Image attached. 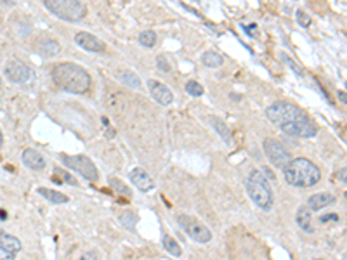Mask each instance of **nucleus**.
I'll return each instance as SVG.
<instances>
[{"instance_id": "4be33fe9", "label": "nucleus", "mask_w": 347, "mask_h": 260, "mask_svg": "<svg viewBox=\"0 0 347 260\" xmlns=\"http://www.w3.org/2000/svg\"><path fill=\"white\" fill-rule=\"evenodd\" d=\"M139 44H141L142 47H148V49L154 47V44H156V33H154L153 30H146V32L139 33Z\"/></svg>"}, {"instance_id": "39448f33", "label": "nucleus", "mask_w": 347, "mask_h": 260, "mask_svg": "<svg viewBox=\"0 0 347 260\" xmlns=\"http://www.w3.org/2000/svg\"><path fill=\"white\" fill-rule=\"evenodd\" d=\"M45 9L52 13L56 18L65 21H82L87 14V7L84 2L78 0H45Z\"/></svg>"}, {"instance_id": "423d86ee", "label": "nucleus", "mask_w": 347, "mask_h": 260, "mask_svg": "<svg viewBox=\"0 0 347 260\" xmlns=\"http://www.w3.org/2000/svg\"><path fill=\"white\" fill-rule=\"evenodd\" d=\"M61 161L68 168L80 173L82 177H85L90 182H96V180L99 179L96 165H94V161L90 160L89 156H85V154H63Z\"/></svg>"}, {"instance_id": "b1692460", "label": "nucleus", "mask_w": 347, "mask_h": 260, "mask_svg": "<svg viewBox=\"0 0 347 260\" xmlns=\"http://www.w3.org/2000/svg\"><path fill=\"white\" fill-rule=\"evenodd\" d=\"M163 248L168 251V253H172L173 257H181V253H183L179 243H177L173 238H170V236H163Z\"/></svg>"}, {"instance_id": "72a5a7b5", "label": "nucleus", "mask_w": 347, "mask_h": 260, "mask_svg": "<svg viewBox=\"0 0 347 260\" xmlns=\"http://www.w3.org/2000/svg\"><path fill=\"white\" fill-rule=\"evenodd\" d=\"M243 30L247 32V35H250V37H255V25H250V26H243Z\"/></svg>"}, {"instance_id": "c9c22d12", "label": "nucleus", "mask_w": 347, "mask_h": 260, "mask_svg": "<svg viewBox=\"0 0 347 260\" xmlns=\"http://www.w3.org/2000/svg\"><path fill=\"white\" fill-rule=\"evenodd\" d=\"M338 99H340L342 103L345 104V101H347V99H345V92H344V90H342V92H338Z\"/></svg>"}, {"instance_id": "5701e85b", "label": "nucleus", "mask_w": 347, "mask_h": 260, "mask_svg": "<svg viewBox=\"0 0 347 260\" xmlns=\"http://www.w3.org/2000/svg\"><path fill=\"white\" fill-rule=\"evenodd\" d=\"M120 80H122L125 85L132 87V89H139V87H141V80H139V77L135 73H132V71H122V73H120Z\"/></svg>"}, {"instance_id": "e433bc0d", "label": "nucleus", "mask_w": 347, "mask_h": 260, "mask_svg": "<svg viewBox=\"0 0 347 260\" xmlns=\"http://www.w3.org/2000/svg\"><path fill=\"white\" fill-rule=\"evenodd\" d=\"M266 173H267V177H269V179H273L274 180V173L269 170V168H266Z\"/></svg>"}, {"instance_id": "2f4dec72", "label": "nucleus", "mask_w": 347, "mask_h": 260, "mask_svg": "<svg viewBox=\"0 0 347 260\" xmlns=\"http://www.w3.org/2000/svg\"><path fill=\"white\" fill-rule=\"evenodd\" d=\"M14 257H16L14 253H11V251L0 248V260H14Z\"/></svg>"}, {"instance_id": "bb28decb", "label": "nucleus", "mask_w": 347, "mask_h": 260, "mask_svg": "<svg viewBox=\"0 0 347 260\" xmlns=\"http://www.w3.org/2000/svg\"><path fill=\"white\" fill-rule=\"evenodd\" d=\"M109 186H111L113 189H115L116 193H120V194H125V196H130L132 194L129 187H127L120 179H109Z\"/></svg>"}, {"instance_id": "a211bd4d", "label": "nucleus", "mask_w": 347, "mask_h": 260, "mask_svg": "<svg viewBox=\"0 0 347 260\" xmlns=\"http://www.w3.org/2000/svg\"><path fill=\"white\" fill-rule=\"evenodd\" d=\"M39 194H42L45 199H49L51 203H56V205H61V203L68 201V196L59 193V191L47 189V187H39Z\"/></svg>"}, {"instance_id": "4468645a", "label": "nucleus", "mask_w": 347, "mask_h": 260, "mask_svg": "<svg viewBox=\"0 0 347 260\" xmlns=\"http://www.w3.org/2000/svg\"><path fill=\"white\" fill-rule=\"evenodd\" d=\"M331 203H335V196H331L328 193H316L309 198L307 205L311 210H321V208H325V206L331 205Z\"/></svg>"}, {"instance_id": "9d476101", "label": "nucleus", "mask_w": 347, "mask_h": 260, "mask_svg": "<svg viewBox=\"0 0 347 260\" xmlns=\"http://www.w3.org/2000/svg\"><path fill=\"white\" fill-rule=\"evenodd\" d=\"M148 89H149V92H151L153 99L156 101L158 104H161V106L172 104L173 94L165 84H161V82H158V80H148Z\"/></svg>"}, {"instance_id": "ddd939ff", "label": "nucleus", "mask_w": 347, "mask_h": 260, "mask_svg": "<svg viewBox=\"0 0 347 260\" xmlns=\"http://www.w3.org/2000/svg\"><path fill=\"white\" fill-rule=\"evenodd\" d=\"M129 177H130L132 184H134V186L137 187V189H141V191H149V189H153V187H154L153 179L144 170H142V168H134V170L130 172Z\"/></svg>"}, {"instance_id": "473e14b6", "label": "nucleus", "mask_w": 347, "mask_h": 260, "mask_svg": "<svg viewBox=\"0 0 347 260\" xmlns=\"http://www.w3.org/2000/svg\"><path fill=\"white\" fill-rule=\"evenodd\" d=\"M78 260H97V253L96 251H87V253L82 255Z\"/></svg>"}, {"instance_id": "c756f323", "label": "nucleus", "mask_w": 347, "mask_h": 260, "mask_svg": "<svg viewBox=\"0 0 347 260\" xmlns=\"http://www.w3.org/2000/svg\"><path fill=\"white\" fill-rule=\"evenodd\" d=\"M319 220H321L323 224H326V222H338V215H335V213H328V215L319 217Z\"/></svg>"}, {"instance_id": "f3484780", "label": "nucleus", "mask_w": 347, "mask_h": 260, "mask_svg": "<svg viewBox=\"0 0 347 260\" xmlns=\"http://www.w3.org/2000/svg\"><path fill=\"white\" fill-rule=\"evenodd\" d=\"M209 122L212 123L214 130H217L219 134H221V137L224 139V142H228V144H229V142L233 141V134H231V130H229V127L226 125V123L222 122L221 118H216V116H210Z\"/></svg>"}, {"instance_id": "f03ea898", "label": "nucleus", "mask_w": 347, "mask_h": 260, "mask_svg": "<svg viewBox=\"0 0 347 260\" xmlns=\"http://www.w3.org/2000/svg\"><path fill=\"white\" fill-rule=\"evenodd\" d=\"M52 80L71 94H85L90 89V75L75 63H59L52 68Z\"/></svg>"}, {"instance_id": "2eb2a0df", "label": "nucleus", "mask_w": 347, "mask_h": 260, "mask_svg": "<svg viewBox=\"0 0 347 260\" xmlns=\"http://www.w3.org/2000/svg\"><path fill=\"white\" fill-rule=\"evenodd\" d=\"M0 248H4V250L11 251V253L16 255L18 251H21V241L18 238H14V236L7 234V232H4L2 229H0Z\"/></svg>"}, {"instance_id": "6e6552de", "label": "nucleus", "mask_w": 347, "mask_h": 260, "mask_svg": "<svg viewBox=\"0 0 347 260\" xmlns=\"http://www.w3.org/2000/svg\"><path fill=\"white\" fill-rule=\"evenodd\" d=\"M264 151H266L267 158L271 160V163L278 168H283L290 160H292V158H290V153L285 149V146H283L280 141H276V139H266V141H264Z\"/></svg>"}, {"instance_id": "58836bf2", "label": "nucleus", "mask_w": 347, "mask_h": 260, "mask_svg": "<svg viewBox=\"0 0 347 260\" xmlns=\"http://www.w3.org/2000/svg\"><path fill=\"white\" fill-rule=\"evenodd\" d=\"M314 260H323V258H314Z\"/></svg>"}, {"instance_id": "1a4fd4ad", "label": "nucleus", "mask_w": 347, "mask_h": 260, "mask_svg": "<svg viewBox=\"0 0 347 260\" xmlns=\"http://www.w3.org/2000/svg\"><path fill=\"white\" fill-rule=\"evenodd\" d=\"M6 77L14 84H25L32 78V70L20 59H13L6 65Z\"/></svg>"}, {"instance_id": "7ed1b4c3", "label": "nucleus", "mask_w": 347, "mask_h": 260, "mask_svg": "<svg viewBox=\"0 0 347 260\" xmlns=\"http://www.w3.org/2000/svg\"><path fill=\"white\" fill-rule=\"evenodd\" d=\"M283 177L293 187H312L319 182L321 172L307 158H295L283 167Z\"/></svg>"}, {"instance_id": "a878e982", "label": "nucleus", "mask_w": 347, "mask_h": 260, "mask_svg": "<svg viewBox=\"0 0 347 260\" xmlns=\"http://www.w3.org/2000/svg\"><path fill=\"white\" fill-rule=\"evenodd\" d=\"M184 90H186L190 96H193V97H200V96H203V87L198 84V82H195V80H191V82H188L186 85H184Z\"/></svg>"}, {"instance_id": "f8f14e48", "label": "nucleus", "mask_w": 347, "mask_h": 260, "mask_svg": "<svg viewBox=\"0 0 347 260\" xmlns=\"http://www.w3.org/2000/svg\"><path fill=\"white\" fill-rule=\"evenodd\" d=\"M23 163H25L30 170H35V172H40V170H44V168H45L44 156L39 151L32 149V148H28V149H25V151H23Z\"/></svg>"}, {"instance_id": "0eeeda50", "label": "nucleus", "mask_w": 347, "mask_h": 260, "mask_svg": "<svg viewBox=\"0 0 347 260\" xmlns=\"http://www.w3.org/2000/svg\"><path fill=\"white\" fill-rule=\"evenodd\" d=\"M177 224L181 225V229H183L191 239L198 241V243H209V241L212 239L210 229L207 227L205 224H202L198 218H195L191 215H179L177 217Z\"/></svg>"}, {"instance_id": "c85d7f7f", "label": "nucleus", "mask_w": 347, "mask_h": 260, "mask_svg": "<svg viewBox=\"0 0 347 260\" xmlns=\"http://www.w3.org/2000/svg\"><path fill=\"white\" fill-rule=\"evenodd\" d=\"M297 21H299V25H302L304 28L311 26V18H309L305 13H302V11H299V13H297Z\"/></svg>"}, {"instance_id": "f704fd0d", "label": "nucleus", "mask_w": 347, "mask_h": 260, "mask_svg": "<svg viewBox=\"0 0 347 260\" xmlns=\"http://www.w3.org/2000/svg\"><path fill=\"white\" fill-rule=\"evenodd\" d=\"M345 173H347L345 167L340 168V172H338V179H340V182H345Z\"/></svg>"}, {"instance_id": "ea45409f", "label": "nucleus", "mask_w": 347, "mask_h": 260, "mask_svg": "<svg viewBox=\"0 0 347 260\" xmlns=\"http://www.w3.org/2000/svg\"><path fill=\"white\" fill-rule=\"evenodd\" d=\"M0 85H2V80H0Z\"/></svg>"}, {"instance_id": "6ab92c4d", "label": "nucleus", "mask_w": 347, "mask_h": 260, "mask_svg": "<svg viewBox=\"0 0 347 260\" xmlns=\"http://www.w3.org/2000/svg\"><path fill=\"white\" fill-rule=\"evenodd\" d=\"M39 51H40V54H42V56L51 58V56L59 54V51H61V45L56 42V40H44V42L39 44Z\"/></svg>"}, {"instance_id": "4c0bfd02", "label": "nucleus", "mask_w": 347, "mask_h": 260, "mask_svg": "<svg viewBox=\"0 0 347 260\" xmlns=\"http://www.w3.org/2000/svg\"><path fill=\"white\" fill-rule=\"evenodd\" d=\"M2 142H4V135H2V132H0V146H2Z\"/></svg>"}, {"instance_id": "9b49d317", "label": "nucleus", "mask_w": 347, "mask_h": 260, "mask_svg": "<svg viewBox=\"0 0 347 260\" xmlns=\"http://www.w3.org/2000/svg\"><path fill=\"white\" fill-rule=\"evenodd\" d=\"M75 42L89 52H104L103 40H99L97 37L90 35V33H87V32H78L77 35H75Z\"/></svg>"}, {"instance_id": "aec40b11", "label": "nucleus", "mask_w": 347, "mask_h": 260, "mask_svg": "<svg viewBox=\"0 0 347 260\" xmlns=\"http://www.w3.org/2000/svg\"><path fill=\"white\" fill-rule=\"evenodd\" d=\"M222 61H224L222 56L216 51H207V52H203V56H202V63L209 68H219L222 65Z\"/></svg>"}, {"instance_id": "20e7f679", "label": "nucleus", "mask_w": 347, "mask_h": 260, "mask_svg": "<svg viewBox=\"0 0 347 260\" xmlns=\"http://www.w3.org/2000/svg\"><path fill=\"white\" fill-rule=\"evenodd\" d=\"M245 187H247V193L250 196V199L260 210L267 212V210L273 208V191H271L267 179L259 170H252L248 173L247 180H245Z\"/></svg>"}, {"instance_id": "412c9836", "label": "nucleus", "mask_w": 347, "mask_h": 260, "mask_svg": "<svg viewBox=\"0 0 347 260\" xmlns=\"http://www.w3.org/2000/svg\"><path fill=\"white\" fill-rule=\"evenodd\" d=\"M52 180H54L56 184H63V180H66V184H70V186H78L77 179H75L73 175H70L66 170H61V168H54V177H52Z\"/></svg>"}, {"instance_id": "dca6fc26", "label": "nucleus", "mask_w": 347, "mask_h": 260, "mask_svg": "<svg viewBox=\"0 0 347 260\" xmlns=\"http://www.w3.org/2000/svg\"><path fill=\"white\" fill-rule=\"evenodd\" d=\"M297 224H299V227L302 229L304 232H307V234H311V232H314V227H312V220H311V212H309L307 206H300L299 212H297Z\"/></svg>"}, {"instance_id": "f257e3e1", "label": "nucleus", "mask_w": 347, "mask_h": 260, "mask_svg": "<svg viewBox=\"0 0 347 260\" xmlns=\"http://www.w3.org/2000/svg\"><path fill=\"white\" fill-rule=\"evenodd\" d=\"M266 116L281 132L293 135V137H314L318 134L316 125L302 109L286 101H276L271 104L266 109Z\"/></svg>"}, {"instance_id": "393cba45", "label": "nucleus", "mask_w": 347, "mask_h": 260, "mask_svg": "<svg viewBox=\"0 0 347 260\" xmlns=\"http://www.w3.org/2000/svg\"><path fill=\"white\" fill-rule=\"evenodd\" d=\"M120 222L123 224V227L130 229V231L135 227V217H134V213H132L130 210H125V212L120 213Z\"/></svg>"}, {"instance_id": "cd10ccee", "label": "nucleus", "mask_w": 347, "mask_h": 260, "mask_svg": "<svg viewBox=\"0 0 347 260\" xmlns=\"http://www.w3.org/2000/svg\"><path fill=\"white\" fill-rule=\"evenodd\" d=\"M156 66L160 68L161 71H165V73H168V71H170V65L167 63V58H165V56H158V58H156Z\"/></svg>"}, {"instance_id": "7c9ffc66", "label": "nucleus", "mask_w": 347, "mask_h": 260, "mask_svg": "<svg viewBox=\"0 0 347 260\" xmlns=\"http://www.w3.org/2000/svg\"><path fill=\"white\" fill-rule=\"evenodd\" d=\"M283 61H285V63H288V66H290V68H293V70H295V73H297V75H302V70H300L299 66H295V63H293L292 59L288 58V56H283Z\"/></svg>"}]
</instances>
